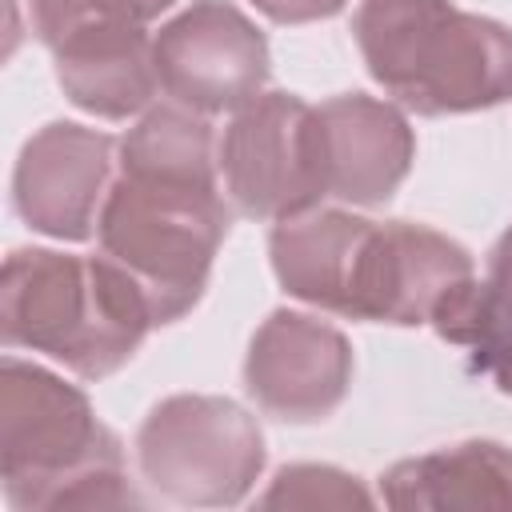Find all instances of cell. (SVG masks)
<instances>
[{
	"label": "cell",
	"mask_w": 512,
	"mask_h": 512,
	"mask_svg": "<svg viewBox=\"0 0 512 512\" xmlns=\"http://www.w3.org/2000/svg\"><path fill=\"white\" fill-rule=\"evenodd\" d=\"M228 224L208 116L176 100L140 112L120 140L96 240L140 284L156 328L200 304Z\"/></svg>",
	"instance_id": "cell-1"
},
{
	"label": "cell",
	"mask_w": 512,
	"mask_h": 512,
	"mask_svg": "<svg viewBox=\"0 0 512 512\" xmlns=\"http://www.w3.org/2000/svg\"><path fill=\"white\" fill-rule=\"evenodd\" d=\"M280 288L320 312L416 328L476 276L472 252L412 220H368L348 208H312L268 236Z\"/></svg>",
	"instance_id": "cell-2"
},
{
	"label": "cell",
	"mask_w": 512,
	"mask_h": 512,
	"mask_svg": "<svg viewBox=\"0 0 512 512\" xmlns=\"http://www.w3.org/2000/svg\"><path fill=\"white\" fill-rule=\"evenodd\" d=\"M0 484L16 512L144 504L128 484L124 444L92 400L20 356L0 364Z\"/></svg>",
	"instance_id": "cell-3"
},
{
	"label": "cell",
	"mask_w": 512,
	"mask_h": 512,
	"mask_svg": "<svg viewBox=\"0 0 512 512\" xmlns=\"http://www.w3.org/2000/svg\"><path fill=\"white\" fill-rule=\"evenodd\" d=\"M156 328L140 284L100 256L16 248L0 272V336L44 352L80 380L124 368Z\"/></svg>",
	"instance_id": "cell-4"
},
{
	"label": "cell",
	"mask_w": 512,
	"mask_h": 512,
	"mask_svg": "<svg viewBox=\"0 0 512 512\" xmlns=\"http://www.w3.org/2000/svg\"><path fill=\"white\" fill-rule=\"evenodd\" d=\"M352 36L368 76L416 116L488 112L512 100V28L452 0H360Z\"/></svg>",
	"instance_id": "cell-5"
},
{
	"label": "cell",
	"mask_w": 512,
	"mask_h": 512,
	"mask_svg": "<svg viewBox=\"0 0 512 512\" xmlns=\"http://www.w3.org/2000/svg\"><path fill=\"white\" fill-rule=\"evenodd\" d=\"M268 460L264 432L228 396H164L136 432L140 476L172 504L232 508L260 480Z\"/></svg>",
	"instance_id": "cell-6"
},
{
	"label": "cell",
	"mask_w": 512,
	"mask_h": 512,
	"mask_svg": "<svg viewBox=\"0 0 512 512\" xmlns=\"http://www.w3.org/2000/svg\"><path fill=\"white\" fill-rule=\"evenodd\" d=\"M228 204L248 220H292L320 208L324 160L316 108L292 92H256L216 144Z\"/></svg>",
	"instance_id": "cell-7"
},
{
	"label": "cell",
	"mask_w": 512,
	"mask_h": 512,
	"mask_svg": "<svg viewBox=\"0 0 512 512\" xmlns=\"http://www.w3.org/2000/svg\"><path fill=\"white\" fill-rule=\"evenodd\" d=\"M160 92L200 116L236 112L264 92L272 56L264 32L228 0H192L152 36Z\"/></svg>",
	"instance_id": "cell-8"
},
{
	"label": "cell",
	"mask_w": 512,
	"mask_h": 512,
	"mask_svg": "<svg viewBox=\"0 0 512 512\" xmlns=\"http://www.w3.org/2000/svg\"><path fill=\"white\" fill-rule=\"evenodd\" d=\"M352 344L320 316L276 308L252 332L244 356V392L284 424L328 420L352 388Z\"/></svg>",
	"instance_id": "cell-9"
},
{
	"label": "cell",
	"mask_w": 512,
	"mask_h": 512,
	"mask_svg": "<svg viewBox=\"0 0 512 512\" xmlns=\"http://www.w3.org/2000/svg\"><path fill=\"white\" fill-rule=\"evenodd\" d=\"M116 152V136L76 120H52L32 132L12 168V204L20 220L52 240H88L116 176Z\"/></svg>",
	"instance_id": "cell-10"
},
{
	"label": "cell",
	"mask_w": 512,
	"mask_h": 512,
	"mask_svg": "<svg viewBox=\"0 0 512 512\" xmlns=\"http://www.w3.org/2000/svg\"><path fill=\"white\" fill-rule=\"evenodd\" d=\"M316 124L328 196L352 208L388 204L416 160V136L404 112L388 100L344 92L316 104Z\"/></svg>",
	"instance_id": "cell-11"
},
{
	"label": "cell",
	"mask_w": 512,
	"mask_h": 512,
	"mask_svg": "<svg viewBox=\"0 0 512 512\" xmlns=\"http://www.w3.org/2000/svg\"><path fill=\"white\" fill-rule=\"evenodd\" d=\"M48 52L64 96L100 120L140 116L160 92L152 36L144 24H88L56 40Z\"/></svg>",
	"instance_id": "cell-12"
},
{
	"label": "cell",
	"mask_w": 512,
	"mask_h": 512,
	"mask_svg": "<svg viewBox=\"0 0 512 512\" xmlns=\"http://www.w3.org/2000/svg\"><path fill=\"white\" fill-rule=\"evenodd\" d=\"M380 500L400 512H512V448L460 440L396 460L380 476Z\"/></svg>",
	"instance_id": "cell-13"
},
{
	"label": "cell",
	"mask_w": 512,
	"mask_h": 512,
	"mask_svg": "<svg viewBox=\"0 0 512 512\" xmlns=\"http://www.w3.org/2000/svg\"><path fill=\"white\" fill-rule=\"evenodd\" d=\"M436 336L468 352V368L512 396V300H500L472 276L432 320Z\"/></svg>",
	"instance_id": "cell-14"
},
{
	"label": "cell",
	"mask_w": 512,
	"mask_h": 512,
	"mask_svg": "<svg viewBox=\"0 0 512 512\" xmlns=\"http://www.w3.org/2000/svg\"><path fill=\"white\" fill-rule=\"evenodd\" d=\"M260 508H368L376 496L344 468L332 464H288L276 472L264 496H256Z\"/></svg>",
	"instance_id": "cell-15"
},
{
	"label": "cell",
	"mask_w": 512,
	"mask_h": 512,
	"mask_svg": "<svg viewBox=\"0 0 512 512\" xmlns=\"http://www.w3.org/2000/svg\"><path fill=\"white\" fill-rule=\"evenodd\" d=\"M176 0H28L32 32L44 48L88 24H148Z\"/></svg>",
	"instance_id": "cell-16"
},
{
	"label": "cell",
	"mask_w": 512,
	"mask_h": 512,
	"mask_svg": "<svg viewBox=\"0 0 512 512\" xmlns=\"http://www.w3.org/2000/svg\"><path fill=\"white\" fill-rule=\"evenodd\" d=\"M252 4L276 24H312V20H332L336 12H344L348 0H252Z\"/></svg>",
	"instance_id": "cell-17"
},
{
	"label": "cell",
	"mask_w": 512,
	"mask_h": 512,
	"mask_svg": "<svg viewBox=\"0 0 512 512\" xmlns=\"http://www.w3.org/2000/svg\"><path fill=\"white\" fill-rule=\"evenodd\" d=\"M484 284H488L500 300H512V224L500 232V240H496L492 252H488Z\"/></svg>",
	"instance_id": "cell-18"
}]
</instances>
